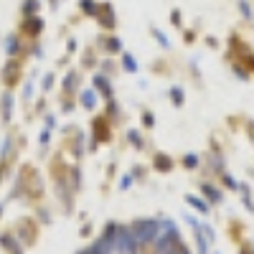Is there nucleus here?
Wrapping results in <instances>:
<instances>
[{"instance_id": "14", "label": "nucleus", "mask_w": 254, "mask_h": 254, "mask_svg": "<svg viewBox=\"0 0 254 254\" xmlns=\"http://www.w3.org/2000/svg\"><path fill=\"white\" fill-rule=\"evenodd\" d=\"M186 203H188L190 208H196L198 214H203V216L211 211V203H208V201H203L201 196H186Z\"/></svg>"}, {"instance_id": "10", "label": "nucleus", "mask_w": 254, "mask_h": 254, "mask_svg": "<svg viewBox=\"0 0 254 254\" xmlns=\"http://www.w3.org/2000/svg\"><path fill=\"white\" fill-rule=\"evenodd\" d=\"M0 247L8 254H23V247H20L18 237H13V234H0Z\"/></svg>"}, {"instance_id": "40", "label": "nucleus", "mask_w": 254, "mask_h": 254, "mask_svg": "<svg viewBox=\"0 0 254 254\" xmlns=\"http://www.w3.org/2000/svg\"><path fill=\"white\" fill-rule=\"evenodd\" d=\"M3 168H5V165H0V181H3Z\"/></svg>"}, {"instance_id": "31", "label": "nucleus", "mask_w": 254, "mask_h": 254, "mask_svg": "<svg viewBox=\"0 0 254 254\" xmlns=\"http://www.w3.org/2000/svg\"><path fill=\"white\" fill-rule=\"evenodd\" d=\"M171 23H173V26H183V18H181V10H173V13H171Z\"/></svg>"}, {"instance_id": "19", "label": "nucleus", "mask_w": 254, "mask_h": 254, "mask_svg": "<svg viewBox=\"0 0 254 254\" xmlns=\"http://www.w3.org/2000/svg\"><path fill=\"white\" fill-rule=\"evenodd\" d=\"M168 94H171V102L176 104V107H183V102H186V92H183V87H173Z\"/></svg>"}, {"instance_id": "28", "label": "nucleus", "mask_w": 254, "mask_h": 254, "mask_svg": "<svg viewBox=\"0 0 254 254\" xmlns=\"http://www.w3.org/2000/svg\"><path fill=\"white\" fill-rule=\"evenodd\" d=\"M79 186H81V171H79V168H74V171H71V188L79 190Z\"/></svg>"}, {"instance_id": "24", "label": "nucleus", "mask_w": 254, "mask_h": 254, "mask_svg": "<svg viewBox=\"0 0 254 254\" xmlns=\"http://www.w3.org/2000/svg\"><path fill=\"white\" fill-rule=\"evenodd\" d=\"M221 183H224V186H226V188H231V190H239V183H237V181H234V178H231V176H229V173H226V171H224V173H221Z\"/></svg>"}, {"instance_id": "41", "label": "nucleus", "mask_w": 254, "mask_h": 254, "mask_svg": "<svg viewBox=\"0 0 254 254\" xmlns=\"http://www.w3.org/2000/svg\"><path fill=\"white\" fill-rule=\"evenodd\" d=\"M0 214H3V203H0Z\"/></svg>"}, {"instance_id": "30", "label": "nucleus", "mask_w": 254, "mask_h": 254, "mask_svg": "<svg viewBox=\"0 0 254 254\" xmlns=\"http://www.w3.org/2000/svg\"><path fill=\"white\" fill-rule=\"evenodd\" d=\"M54 84H56V76H54V74H46V79H44V92H49Z\"/></svg>"}, {"instance_id": "33", "label": "nucleus", "mask_w": 254, "mask_h": 254, "mask_svg": "<svg viewBox=\"0 0 254 254\" xmlns=\"http://www.w3.org/2000/svg\"><path fill=\"white\" fill-rule=\"evenodd\" d=\"M132 178H145V165H135L132 168Z\"/></svg>"}, {"instance_id": "11", "label": "nucleus", "mask_w": 254, "mask_h": 254, "mask_svg": "<svg viewBox=\"0 0 254 254\" xmlns=\"http://www.w3.org/2000/svg\"><path fill=\"white\" fill-rule=\"evenodd\" d=\"M201 193L206 196V201H208V203H221V201H224L221 188L211 186V183H201Z\"/></svg>"}, {"instance_id": "36", "label": "nucleus", "mask_w": 254, "mask_h": 254, "mask_svg": "<svg viewBox=\"0 0 254 254\" xmlns=\"http://www.w3.org/2000/svg\"><path fill=\"white\" fill-rule=\"evenodd\" d=\"M46 127H49V130H51V127H56V117L49 115V117H46Z\"/></svg>"}, {"instance_id": "43", "label": "nucleus", "mask_w": 254, "mask_h": 254, "mask_svg": "<svg viewBox=\"0 0 254 254\" xmlns=\"http://www.w3.org/2000/svg\"><path fill=\"white\" fill-rule=\"evenodd\" d=\"M214 254H219V252H214Z\"/></svg>"}, {"instance_id": "1", "label": "nucleus", "mask_w": 254, "mask_h": 254, "mask_svg": "<svg viewBox=\"0 0 254 254\" xmlns=\"http://www.w3.org/2000/svg\"><path fill=\"white\" fill-rule=\"evenodd\" d=\"M137 244H153L160 234V219H137L130 224Z\"/></svg>"}, {"instance_id": "15", "label": "nucleus", "mask_w": 254, "mask_h": 254, "mask_svg": "<svg viewBox=\"0 0 254 254\" xmlns=\"http://www.w3.org/2000/svg\"><path fill=\"white\" fill-rule=\"evenodd\" d=\"M0 112H3V122H10V117H13V94L10 92H5L3 99H0Z\"/></svg>"}, {"instance_id": "16", "label": "nucleus", "mask_w": 254, "mask_h": 254, "mask_svg": "<svg viewBox=\"0 0 254 254\" xmlns=\"http://www.w3.org/2000/svg\"><path fill=\"white\" fill-rule=\"evenodd\" d=\"M18 51H20V41H18V36L13 33V36L5 38V54H8V56H15Z\"/></svg>"}, {"instance_id": "3", "label": "nucleus", "mask_w": 254, "mask_h": 254, "mask_svg": "<svg viewBox=\"0 0 254 254\" xmlns=\"http://www.w3.org/2000/svg\"><path fill=\"white\" fill-rule=\"evenodd\" d=\"M135 249H137V239L132 234V229L120 226V231H117V252L120 254H132Z\"/></svg>"}, {"instance_id": "17", "label": "nucleus", "mask_w": 254, "mask_h": 254, "mask_svg": "<svg viewBox=\"0 0 254 254\" xmlns=\"http://www.w3.org/2000/svg\"><path fill=\"white\" fill-rule=\"evenodd\" d=\"M127 140H130V145L135 147V150H142V147H145V140H142L140 130H130V132H127Z\"/></svg>"}, {"instance_id": "18", "label": "nucleus", "mask_w": 254, "mask_h": 254, "mask_svg": "<svg viewBox=\"0 0 254 254\" xmlns=\"http://www.w3.org/2000/svg\"><path fill=\"white\" fill-rule=\"evenodd\" d=\"M76 84H79V74L76 71H69L66 76H64V92L71 94V89L76 87Z\"/></svg>"}, {"instance_id": "8", "label": "nucleus", "mask_w": 254, "mask_h": 254, "mask_svg": "<svg viewBox=\"0 0 254 254\" xmlns=\"http://www.w3.org/2000/svg\"><path fill=\"white\" fill-rule=\"evenodd\" d=\"M92 84H94V92L97 94H102L104 99H112V84H110V79L104 76V74H94L92 76Z\"/></svg>"}, {"instance_id": "34", "label": "nucleus", "mask_w": 254, "mask_h": 254, "mask_svg": "<svg viewBox=\"0 0 254 254\" xmlns=\"http://www.w3.org/2000/svg\"><path fill=\"white\" fill-rule=\"evenodd\" d=\"M38 140H41V145H46V142L51 140V130H49V127H46L44 132H41V137H38Z\"/></svg>"}, {"instance_id": "35", "label": "nucleus", "mask_w": 254, "mask_h": 254, "mask_svg": "<svg viewBox=\"0 0 254 254\" xmlns=\"http://www.w3.org/2000/svg\"><path fill=\"white\" fill-rule=\"evenodd\" d=\"M186 221H188L190 226H193V229H198V226H201V224H198V221H196L193 216H188V214H186Z\"/></svg>"}, {"instance_id": "22", "label": "nucleus", "mask_w": 254, "mask_h": 254, "mask_svg": "<svg viewBox=\"0 0 254 254\" xmlns=\"http://www.w3.org/2000/svg\"><path fill=\"white\" fill-rule=\"evenodd\" d=\"M38 8H41V3L38 0H23V15H38Z\"/></svg>"}, {"instance_id": "13", "label": "nucleus", "mask_w": 254, "mask_h": 254, "mask_svg": "<svg viewBox=\"0 0 254 254\" xmlns=\"http://www.w3.org/2000/svg\"><path fill=\"white\" fill-rule=\"evenodd\" d=\"M79 102H81V107L87 110V112H94V107H97V92L94 89H84L81 97H79Z\"/></svg>"}, {"instance_id": "38", "label": "nucleus", "mask_w": 254, "mask_h": 254, "mask_svg": "<svg viewBox=\"0 0 254 254\" xmlns=\"http://www.w3.org/2000/svg\"><path fill=\"white\" fill-rule=\"evenodd\" d=\"M31 92H33V84L28 81V84H26V99H31Z\"/></svg>"}, {"instance_id": "26", "label": "nucleus", "mask_w": 254, "mask_h": 254, "mask_svg": "<svg viewBox=\"0 0 254 254\" xmlns=\"http://www.w3.org/2000/svg\"><path fill=\"white\" fill-rule=\"evenodd\" d=\"M107 117H110V120H117V117H120V107H117L112 99H107Z\"/></svg>"}, {"instance_id": "21", "label": "nucleus", "mask_w": 254, "mask_h": 254, "mask_svg": "<svg viewBox=\"0 0 254 254\" xmlns=\"http://www.w3.org/2000/svg\"><path fill=\"white\" fill-rule=\"evenodd\" d=\"M198 155L196 153H186L183 155V168H186V171H196V168H198Z\"/></svg>"}, {"instance_id": "12", "label": "nucleus", "mask_w": 254, "mask_h": 254, "mask_svg": "<svg viewBox=\"0 0 254 254\" xmlns=\"http://www.w3.org/2000/svg\"><path fill=\"white\" fill-rule=\"evenodd\" d=\"M99 44H102L104 54H120V51H122V41H120L117 36H107V38H102Z\"/></svg>"}, {"instance_id": "4", "label": "nucleus", "mask_w": 254, "mask_h": 254, "mask_svg": "<svg viewBox=\"0 0 254 254\" xmlns=\"http://www.w3.org/2000/svg\"><path fill=\"white\" fill-rule=\"evenodd\" d=\"M94 18H97V23H99L104 31H115V26H117V15H115V10H112L110 3H99Z\"/></svg>"}, {"instance_id": "7", "label": "nucleus", "mask_w": 254, "mask_h": 254, "mask_svg": "<svg viewBox=\"0 0 254 254\" xmlns=\"http://www.w3.org/2000/svg\"><path fill=\"white\" fill-rule=\"evenodd\" d=\"M3 81H5V87H15V84L20 81V64L18 61H8L5 64V69H3Z\"/></svg>"}, {"instance_id": "9", "label": "nucleus", "mask_w": 254, "mask_h": 254, "mask_svg": "<svg viewBox=\"0 0 254 254\" xmlns=\"http://www.w3.org/2000/svg\"><path fill=\"white\" fill-rule=\"evenodd\" d=\"M173 158L171 155H165V153H155V158H153V168L158 173H171L173 171Z\"/></svg>"}, {"instance_id": "20", "label": "nucleus", "mask_w": 254, "mask_h": 254, "mask_svg": "<svg viewBox=\"0 0 254 254\" xmlns=\"http://www.w3.org/2000/svg\"><path fill=\"white\" fill-rule=\"evenodd\" d=\"M122 69L130 74H137V61L132 59V54H122Z\"/></svg>"}, {"instance_id": "6", "label": "nucleus", "mask_w": 254, "mask_h": 254, "mask_svg": "<svg viewBox=\"0 0 254 254\" xmlns=\"http://www.w3.org/2000/svg\"><path fill=\"white\" fill-rule=\"evenodd\" d=\"M20 31H23V36H28V38H38L41 31H44V20H41L38 15H26Z\"/></svg>"}, {"instance_id": "5", "label": "nucleus", "mask_w": 254, "mask_h": 254, "mask_svg": "<svg viewBox=\"0 0 254 254\" xmlns=\"http://www.w3.org/2000/svg\"><path fill=\"white\" fill-rule=\"evenodd\" d=\"M18 239L23 242L26 247H31V244H36V237H38V229H36V224L31 221V219H23L18 224Z\"/></svg>"}, {"instance_id": "37", "label": "nucleus", "mask_w": 254, "mask_h": 254, "mask_svg": "<svg viewBox=\"0 0 254 254\" xmlns=\"http://www.w3.org/2000/svg\"><path fill=\"white\" fill-rule=\"evenodd\" d=\"M102 69H104V71H112V69H115V64H112V61H104V64H102Z\"/></svg>"}, {"instance_id": "2", "label": "nucleus", "mask_w": 254, "mask_h": 254, "mask_svg": "<svg viewBox=\"0 0 254 254\" xmlns=\"http://www.w3.org/2000/svg\"><path fill=\"white\" fill-rule=\"evenodd\" d=\"M112 120L104 115V117H94L92 120V140L94 142H110V137H112V125H110Z\"/></svg>"}, {"instance_id": "25", "label": "nucleus", "mask_w": 254, "mask_h": 254, "mask_svg": "<svg viewBox=\"0 0 254 254\" xmlns=\"http://www.w3.org/2000/svg\"><path fill=\"white\" fill-rule=\"evenodd\" d=\"M142 127H145V130H153V127H155L153 112H142Z\"/></svg>"}, {"instance_id": "23", "label": "nucleus", "mask_w": 254, "mask_h": 254, "mask_svg": "<svg viewBox=\"0 0 254 254\" xmlns=\"http://www.w3.org/2000/svg\"><path fill=\"white\" fill-rule=\"evenodd\" d=\"M97 5L99 3H94V0H79V8H81L84 15H94L97 13Z\"/></svg>"}, {"instance_id": "32", "label": "nucleus", "mask_w": 254, "mask_h": 254, "mask_svg": "<svg viewBox=\"0 0 254 254\" xmlns=\"http://www.w3.org/2000/svg\"><path fill=\"white\" fill-rule=\"evenodd\" d=\"M130 186H132V173H130V176H122V181H120V188H122V190H127Z\"/></svg>"}, {"instance_id": "42", "label": "nucleus", "mask_w": 254, "mask_h": 254, "mask_svg": "<svg viewBox=\"0 0 254 254\" xmlns=\"http://www.w3.org/2000/svg\"><path fill=\"white\" fill-rule=\"evenodd\" d=\"M132 254H137V249H135V252H132Z\"/></svg>"}, {"instance_id": "27", "label": "nucleus", "mask_w": 254, "mask_h": 254, "mask_svg": "<svg viewBox=\"0 0 254 254\" xmlns=\"http://www.w3.org/2000/svg\"><path fill=\"white\" fill-rule=\"evenodd\" d=\"M153 36H155V41H158V44H160L163 49H168V46H171V41L165 38V33H163V31H158V28H155V31H153Z\"/></svg>"}, {"instance_id": "29", "label": "nucleus", "mask_w": 254, "mask_h": 254, "mask_svg": "<svg viewBox=\"0 0 254 254\" xmlns=\"http://www.w3.org/2000/svg\"><path fill=\"white\" fill-rule=\"evenodd\" d=\"M239 8H242V15L249 20V18H252V8H249V3H247V0H239Z\"/></svg>"}, {"instance_id": "39", "label": "nucleus", "mask_w": 254, "mask_h": 254, "mask_svg": "<svg viewBox=\"0 0 254 254\" xmlns=\"http://www.w3.org/2000/svg\"><path fill=\"white\" fill-rule=\"evenodd\" d=\"M242 252H244V254H254V249H252L249 244H244V247H242Z\"/></svg>"}]
</instances>
